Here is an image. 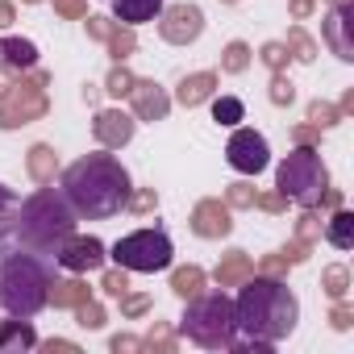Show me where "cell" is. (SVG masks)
I'll use <instances>...</instances> for the list:
<instances>
[{
	"label": "cell",
	"instance_id": "16",
	"mask_svg": "<svg viewBox=\"0 0 354 354\" xmlns=\"http://www.w3.org/2000/svg\"><path fill=\"white\" fill-rule=\"evenodd\" d=\"M129 129H133V125H129L125 117H117V113H104V117H100V125H96V133H100L104 142H125V138H129Z\"/></svg>",
	"mask_w": 354,
	"mask_h": 354
},
{
	"label": "cell",
	"instance_id": "5",
	"mask_svg": "<svg viewBox=\"0 0 354 354\" xmlns=\"http://www.w3.org/2000/svg\"><path fill=\"white\" fill-rule=\"evenodd\" d=\"M196 346H234L238 342V325H234V300L221 296V292H209L201 300L188 304L184 313V325H180Z\"/></svg>",
	"mask_w": 354,
	"mask_h": 354
},
{
	"label": "cell",
	"instance_id": "3",
	"mask_svg": "<svg viewBox=\"0 0 354 354\" xmlns=\"http://www.w3.org/2000/svg\"><path fill=\"white\" fill-rule=\"evenodd\" d=\"M55 288V271L26 246H0V308L9 317H34Z\"/></svg>",
	"mask_w": 354,
	"mask_h": 354
},
{
	"label": "cell",
	"instance_id": "20",
	"mask_svg": "<svg viewBox=\"0 0 354 354\" xmlns=\"http://www.w3.org/2000/svg\"><path fill=\"white\" fill-rule=\"evenodd\" d=\"M201 279H205V275H201L196 267H188V271H175V279H171V288H175V292H180V296H196V292H201Z\"/></svg>",
	"mask_w": 354,
	"mask_h": 354
},
{
	"label": "cell",
	"instance_id": "29",
	"mask_svg": "<svg viewBox=\"0 0 354 354\" xmlns=\"http://www.w3.org/2000/svg\"><path fill=\"white\" fill-rule=\"evenodd\" d=\"M133 346H138L133 337H117V342H113V350H133Z\"/></svg>",
	"mask_w": 354,
	"mask_h": 354
},
{
	"label": "cell",
	"instance_id": "7",
	"mask_svg": "<svg viewBox=\"0 0 354 354\" xmlns=\"http://www.w3.org/2000/svg\"><path fill=\"white\" fill-rule=\"evenodd\" d=\"M279 192L296 205H317L325 196V167L317 150H296L279 162Z\"/></svg>",
	"mask_w": 354,
	"mask_h": 354
},
{
	"label": "cell",
	"instance_id": "13",
	"mask_svg": "<svg viewBox=\"0 0 354 354\" xmlns=\"http://www.w3.org/2000/svg\"><path fill=\"white\" fill-rule=\"evenodd\" d=\"M196 234H205V238L230 234V217H225V209H217V205H201V213H196Z\"/></svg>",
	"mask_w": 354,
	"mask_h": 354
},
{
	"label": "cell",
	"instance_id": "11",
	"mask_svg": "<svg viewBox=\"0 0 354 354\" xmlns=\"http://www.w3.org/2000/svg\"><path fill=\"white\" fill-rule=\"evenodd\" d=\"M113 13L125 26H146L162 13V0H113Z\"/></svg>",
	"mask_w": 354,
	"mask_h": 354
},
{
	"label": "cell",
	"instance_id": "30",
	"mask_svg": "<svg viewBox=\"0 0 354 354\" xmlns=\"http://www.w3.org/2000/svg\"><path fill=\"white\" fill-rule=\"evenodd\" d=\"M9 21V5H0V26H5Z\"/></svg>",
	"mask_w": 354,
	"mask_h": 354
},
{
	"label": "cell",
	"instance_id": "28",
	"mask_svg": "<svg viewBox=\"0 0 354 354\" xmlns=\"http://www.w3.org/2000/svg\"><path fill=\"white\" fill-rule=\"evenodd\" d=\"M329 283H333V288H329V292H337V296H342V292H346V288H342V283H346V275H342V271H329Z\"/></svg>",
	"mask_w": 354,
	"mask_h": 354
},
{
	"label": "cell",
	"instance_id": "22",
	"mask_svg": "<svg viewBox=\"0 0 354 354\" xmlns=\"http://www.w3.org/2000/svg\"><path fill=\"white\" fill-rule=\"evenodd\" d=\"M246 267H250V263H246L242 254H234V259L217 271V279H221V283H234V279H242V275H246Z\"/></svg>",
	"mask_w": 354,
	"mask_h": 354
},
{
	"label": "cell",
	"instance_id": "1",
	"mask_svg": "<svg viewBox=\"0 0 354 354\" xmlns=\"http://www.w3.org/2000/svg\"><path fill=\"white\" fill-rule=\"evenodd\" d=\"M63 201L71 205L75 217H88V221L117 217L129 205V175L113 154L75 158L63 171Z\"/></svg>",
	"mask_w": 354,
	"mask_h": 354
},
{
	"label": "cell",
	"instance_id": "27",
	"mask_svg": "<svg viewBox=\"0 0 354 354\" xmlns=\"http://www.w3.org/2000/svg\"><path fill=\"white\" fill-rule=\"evenodd\" d=\"M125 288H129L125 275H109V279H104V292H113V296H125Z\"/></svg>",
	"mask_w": 354,
	"mask_h": 354
},
{
	"label": "cell",
	"instance_id": "24",
	"mask_svg": "<svg viewBox=\"0 0 354 354\" xmlns=\"http://www.w3.org/2000/svg\"><path fill=\"white\" fill-rule=\"evenodd\" d=\"M59 292H55V304H80L84 300V288L80 283H55Z\"/></svg>",
	"mask_w": 354,
	"mask_h": 354
},
{
	"label": "cell",
	"instance_id": "19",
	"mask_svg": "<svg viewBox=\"0 0 354 354\" xmlns=\"http://www.w3.org/2000/svg\"><path fill=\"white\" fill-rule=\"evenodd\" d=\"M209 88H213V75H196V80H188V84L180 88V100H184V104H196V100L209 96Z\"/></svg>",
	"mask_w": 354,
	"mask_h": 354
},
{
	"label": "cell",
	"instance_id": "15",
	"mask_svg": "<svg viewBox=\"0 0 354 354\" xmlns=\"http://www.w3.org/2000/svg\"><path fill=\"white\" fill-rule=\"evenodd\" d=\"M17 209H21L17 192L0 184V238H9V234H13V225H17Z\"/></svg>",
	"mask_w": 354,
	"mask_h": 354
},
{
	"label": "cell",
	"instance_id": "17",
	"mask_svg": "<svg viewBox=\"0 0 354 354\" xmlns=\"http://www.w3.org/2000/svg\"><path fill=\"white\" fill-rule=\"evenodd\" d=\"M329 242H333L337 250H350V242H354V217H350V213H337V217L329 221Z\"/></svg>",
	"mask_w": 354,
	"mask_h": 354
},
{
	"label": "cell",
	"instance_id": "4",
	"mask_svg": "<svg viewBox=\"0 0 354 354\" xmlns=\"http://www.w3.org/2000/svg\"><path fill=\"white\" fill-rule=\"evenodd\" d=\"M13 234L21 238L26 250H34V254L46 259V254H59V246L75 234V213H71V205L63 201V192L42 188V192H34V196L17 209Z\"/></svg>",
	"mask_w": 354,
	"mask_h": 354
},
{
	"label": "cell",
	"instance_id": "10",
	"mask_svg": "<svg viewBox=\"0 0 354 354\" xmlns=\"http://www.w3.org/2000/svg\"><path fill=\"white\" fill-rule=\"evenodd\" d=\"M201 26H205V17H201L196 5H175L162 21V38L167 42H192L201 34Z\"/></svg>",
	"mask_w": 354,
	"mask_h": 354
},
{
	"label": "cell",
	"instance_id": "25",
	"mask_svg": "<svg viewBox=\"0 0 354 354\" xmlns=\"http://www.w3.org/2000/svg\"><path fill=\"white\" fill-rule=\"evenodd\" d=\"M80 325H88V329H100V325H104V321H100V308L80 300Z\"/></svg>",
	"mask_w": 354,
	"mask_h": 354
},
{
	"label": "cell",
	"instance_id": "6",
	"mask_svg": "<svg viewBox=\"0 0 354 354\" xmlns=\"http://www.w3.org/2000/svg\"><path fill=\"white\" fill-rule=\"evenodd\" d=\"M113 259L125 271H162V267H171L175 246L162 230H133L113 246Z\"/></svg>",
	"mask_w": 354,
	"mask_h": 354
},
{
	"label": "cell",
	"instance_id": "18",
	"mask_svg": "<svg viewBox=\"0 0 354 354\" xmlns=\"http://www.w3.org/2000/svg\"><path fill=\"white\" fill-rule=\"evenodd\" d=\"M242 100H234V96H221V100H213V117L221 121V125H238L242 121Z\"/></svg>",
	"mask_w": 354,
	"mask_h": 354
},
{
	"label": "cell",
	"instance_id": "2",
	"mask_svg": "<svg viewBox=\"0 0 354 354\" xmlns=\"http://www.w3.org/2000/svg\"><path fill=\"white\" fill-rule=\"evenodd\" d=\"M296 317H300L296 296L275 279H250L234 300V325L259 354H267V346L283 342L296 329Z\"/></svg>",
	"mask_w": 354,
	"mask_h": 354
},
{
	"label": "cell",
	"instance_id": "8",
	"mask_svg": "<svg viewBox=\"0 0 354 354\" xmlns=\"http://www.w3.org/2000/svg\"><path fill=\"white\" fill-rule=\"evenodd\" d=\"M225 158H230L234 171H242V175H259V171L271 162V150H267V138H263V133H254V129H238V133L230 138V146H225Z\"/></svg>",
	"mask_w": 354,
	"mask_h": 354
},
{
	"label": "cell",
	"instance_id": "12",
	"mask_svg": "<svg viewBox=\"0 0 354 354\" xmlns=\"http://www.w3.org/2000/svg\"><path fill=\"white\" fill-rule=\"evenodd\" d=\"M346 21H350V5H342L329 21H325V34H329V42H333V50H337V59H354V46L346 42Z\"/></svg>",
	"mask_w": 354,
	"mask_h": 354
},
{
	"label": "cell",
	"instance_id": "26",
	"mask_svg": "<svg viewBox=\"0 0 354 354\" xmlns=\"http://www.w3.org/2000/svg\"><path fill=\"white\" fill-rule=\"evenodd\" d=\"M225 67H230V71L246 67V46H242V42H238V46H230V59H225Z\"/></svg>",
	"mask_w": 354,
	"mask_h": 354
},
{
	"label": "cell",
	"instance_id": "14",
	"mask_svg": "<svg viewBox=\"0 0 354 354\" xmlns=\"http://www.w3.org/2000/svg\"><path fill=\"white\" fill-rule=\"evenodd\" d=\"M13 346H21V350L34 346V329L26 325V317L21 321H9L5 329H0V350H13Z\"/></svg>",
	"mask_w": 354,
	"mask_h": 354
},
{
	"label": "cell",
	"instance_id": "9",
	"mask_svg": "<svg viewBox=\"0 0 354 354\" xmlns=\"http://www.w3.org/2000/svg\"><path fill=\"white\" fill-rule=\"evenodd\" d=\"M55 259H59L67 271H96V267L104 263V246H100L96 238H67Z\"/></svg>",
	"mask_w": 354,
	"mask_h": 354
},
{
	"label": "cell",
	"instance_id": "23",
	"mask_svg": "<svg viewBox=\"0 0 354 354\" xmlns=\"http://www.w3.org/2000/svg\"><path fill=\"white\" fill-rule=\"evenodd\" d=\"M5 50H9V63H21V67L34 63V46H30V42H9Z\"/></svg>",
	"mask_w": 354,
	"mask_h": 354
},
{
	"label": "cell",
	"instance_id": "21",
	"mask_svg": "<svg viewBox=\"0 0 354 354\" xmlns=\"http://www.w3.org/2000/svg\"><path fill=\"white\" fill-rule=\"evenodd\" d=\"M138 109H142V117H162L167 113V100L158 92H142L138 96Z\"/></svg>",
	"mask_w": 354,
	"mask_h": 354
}]
</instances>
